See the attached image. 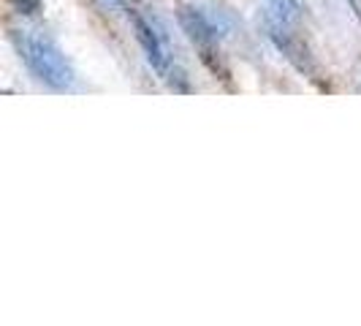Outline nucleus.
Listing matches in <instances>:
<instances>
[{
  "mask_svg": "<svg viewBox=\"0 0 361 326\" xmlns=\"http://www.w3.org/2000/svg\"><path fill=\"white\" fill-rule=\"evenodd\" d=\"M348 3H350V8H353V14H356V19L361 22V3H359V0H348Z\"/></svg>",
  "mask_w": 361,
  "mask_h": 326,
  "instance_id": "0eeeda50",
  "label": "nucleus"
},
{
  "mask_svg": "<svg viewBox=\"0 0 361 326\" xmlns=\"http://www.w3.org/2000/svg\"><path fill=\"white\" fill-rule=\"evenodd\" d=\"M11 6H14V11L19 14H27V17H33L41 11V0H8Z\"/></svg>",
  "mask_w": 361,
  "mask_h": 326,
  "instance_id": "423d86ee",
  "label": "nucleus"
},
{
  "mask_svg": "<svg viewBox=\"0 0 361 326\" xmlns=\"http://www.w3.org/2000/svg\"><path fill=\"white\" fill-rule=\"evenodd\" d=\"M267 36L271 38V44L277 47V52H283V57L288 60L296 71L305 73L312 82H318V66H315V60H312L307 47L288 30V22H283V19L277 17L267 19Z\"/></svg>",
  "mask_w": 361,
  "mask_h": 326,
  "instance_id": "7ed1b4c3",
  "label": "nucleus"
},
{
  "mask_svg": "<svg viewBox=\"0 0 361 326\" xmlns=\"http://www.w3.org/2000/svg\"><path fill=\"white\" fill-rule=\"evenodd\" d=\"M14 41H17V49L25 60V66L30 68V73L38 82L49 85L54 90H68L71 87L73 79H76L73 66L49 38L33 36V33H17Z\"/></svg>",
  "mask_w": 361,
  "mask_h": 326,
  "instance_id": "f257e3e1",
  "label": "nucleus"
},
{
  "mask_svg": "<svg viewBox=\"0 0 361 326\" xmlns=\"http://www.w3.org/2000/svg\"><path fill=\"white\" fill-rule=\"evenodd\" d=\"M269 3V8H271V14L277 19H283V22H296L299 19V0H267Z\"/></svg>",
  "mask_w": 361,
  "mask_h": 326,
  "instance_id": "39448f33",
  "label": "nucleus"
},
{
  "mask_svg": "<svg viewBox=\"0 0 361 326\" xmlns=\"http://www.w3.org/2000/svg\"><path fill=\"white\" fill-rule=\"evenodd\" d=\"M128 19L133 22V30H136V38H139V44H142V49H145L147 63H149L152 71L166 82V79L171 76V71L177 68V63L171 60V54L166 52V44H163L161 33H158V30H155V28L136 11V6L128 11Z\"/></svg>",
  "mask_w": 361,
  "mask_h": 326,
  "instance_id": "20e7f679",
  "label": "nucleus"
},
{
  "mask_svg": "<svg viewBox=\"0 0 361 326\" xmlns=\"http://www.w3.org/2000/svg\"><path fill=\"white\" fill-rule=\"evenodd\" d=\"M177 22H180L182 33L190 38V44L199 49L201 63L215 76L228 82V68H226L223 54H220V30H217L215 22L207 17L201 8L190 6V3L177 6Z\"/></svg>",
  "mask_w": 361,
  "mask_h": 326,
  "instance_id": "f03ea898",
  "label": "nucleus"
}]
</instances>
